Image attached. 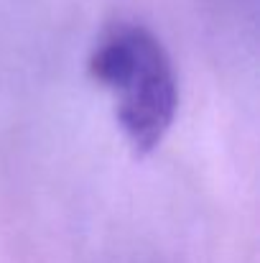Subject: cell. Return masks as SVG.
I'll use <instances>...</instances> for the list:
<instances>
[{
    "mask_svg": "<svg viewBox=\"0 0 260 263\" xmlns=\"http://www.w3.org/2000/svg\"><path fill=\"white\" fill-rule=\"evenodd\" d=\"M89 74L115 95V115L133 154H153L178 107L176 74L161 41L143 26H123L97 46Z\"/></svg>",
    "mask_w": 260,
    "mask_h": 263,
    "instance_id": "obj_1",
    "label": "cell"
}]
</instances>
